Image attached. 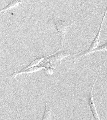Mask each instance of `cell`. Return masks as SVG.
<instances>
[{
    "instance_id": "obj_5",
    "label": "cell",
    "mask_w": 107,
    "mask_h": 120,
    "mask_svg": "<svg viewBox=\"0 0 107 120\" xmlns=\"http://www.w3.org/2000/svg\"><path fill=\"white\" fill-rule=\"evenodd\" d=\"M45 68V67L39 65L37 66L29 68L25 70H17L16 69H14L13 70V73L11 75V77L15 79L18 75L24 73L28 74L30 73H34L40 71Z\"/></svg>"
},
{
    "instance_id": "obj_8",
    "label": "cell",
    "mask_w": 107,
    "mask_h": 120,
    "mask_svg": "<svg viewBox=\"0 0 107 120\" xmlns=\"http://www.w3.org/2000/svg\"><path fill=\"white\" fill-rule=\"evenodd\" d=\"M45 109L43 116L42 120H52V110L51 107L47 102L45 101Z\"/></svg>"
},
{
    "instance_id": "obj_1",
    "label": "cell",
    "mask_w": 107,
    "mask_h": 120,
    "mask_svg": "<svg viewBox=\"0 0 107 120\" xmlns=\"http://www.w3.org/2000/svg\"><path fill=\"white\" fill-rule=\"evenodd\" d=\"M48 22L51 24L60 35L61 42L58 48L61 49L67 34L73 24V21L70 19L54 17L49 20Z\"/></svg>"
},
{
    "instance_id": "obj_7",
    "label": "cell",
    "mask_w": 107,
    "mask_h": 120,
    "mask_svg": "<svg viewBox=\"0 0 107 120\" xmlns=\"http://www.w3.org/2000/svg\"><path fill=\"white\" fill-rule=\"evenodd\" d=\"M47 56H44L43 54L39 53L38 55L36 56L35 59L34 61L31 62L26 67L23 68L21 69V70H25L27 69L31 68V67H35L39 65L40 62L43 60Z\"/></svg>"
},
{
    "instance_id": "obj_2",
    "label": "cell",
    "mask_w": 107,
    "mask_h": 120,
    "mask_svg": "<svg viewBox=\"0 0 107 120\" xmlns=\"http://www.w3.org/2000/svg\"><path fill=\"white\" fill-rule=\"evenodd\" d=\"M103 51H107V42L103 44L102 45L98 46L95 49L92 50L88 51L87 50L83 52H81L79 53L76 54V55L67 57L63 60L62 61V62H63L64 63V62L69 61H73L74 62H75L76 60L77 59H79L84 56H86L89 54L95 52H96Z\"/></svg>"
},
{
    "instance_id": "obj_9",
    "label": "cell",
    "mask_w": 107,
    "mask_h": 120,
    "mask_svg": "<svg viewBox=\"0 0 107 120\" xmlns=\"http://www.w3.org/2000/svg\"><path fill=\"white\" fill-rule=\"evenodd\" d=\"M44 71L46 75H51L54 73V68L50 67H46L44 68Z\"/></svg>"
},
{
    "instance_id": "obj_3",
    "label": "cell",
    "mask_w": 107,
    "mask_h": 120,
    "mask_svg": "<svg viewBox=\"0 0 107 120\" xmlns=\"http://www.w3.org/2000/svg\"><path fill=\"white\" fill-rule=\"evenodd\" d=\"M101 65H102V64H100L99 68V71H98L96 77L95 79L92 86L91 88V90H90V92H89V95L88 98V103L90 110H91V111L94 119L95 120H100V119L99 117L98 112H97L95 105V103H94V99H93V90L94 85L95 83L97 78H98V76H99V73L100 71Z\"/></svg>"
},
{
    "instance_id": "obj_4",
    "label": "cell",
    "mask_w": 107,
    "mask_h": 120,
    "mask_svg": "<svg viewBox=\"0 0 107 120\" xmlns=\"http://www.w3.org/2000/svg\"><path fill=\"white\" fill-rule=\"evenodd\" d=\"M107 7H106V8H105L104 13L103 15L102 18L101 22L100 24L99 30H98L95 37L94 38L92 42L91 43L90 46L89 47L88 49H87V50H88V51H90V50L95 49L97 47L99 46V44L100 42V41L99 40L101 32V30H102V28L103 23L104 21L105 17L106 16V15H107Z\"/></svg>"
},
{
    "instance_id": "obj_6",
    "label": "cell",
    "mask_w": 107,
    "mask_h": 120,
    "mask_svg": "<svg viewBox=\"0 0 107 120\" xmlns=\"http://www.w3.org/2000/svg\"><path fill=\"white\" fill-rule=\"evenodd\" d=\"M27 0H12L6 7L0 9V13L2 12V14H4L12 9L18 7L21 3Z\"/></svg>"
}]
</instances>
